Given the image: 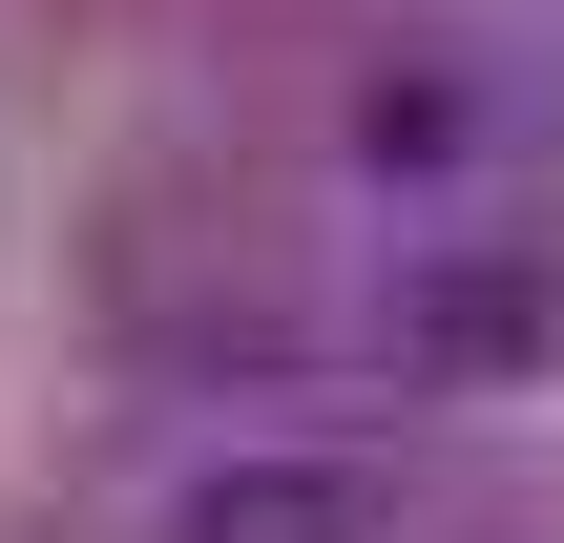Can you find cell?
<instances>
[{
  "label": "cell",
  "instance_id": "cell-1",
  "mask_svg": "<svg viewBox=\"0 0 564 543\" xmlns=\"http://www.w3.org/2000/svg\"><path fill=\"white\" fill-rule=\"evenodd\" d=\"M167 543H377V481L356 460H230V481H188Z\"/></svg>",
  "mask_w": 564,
  "mask_h": 543
}]
</instances>
